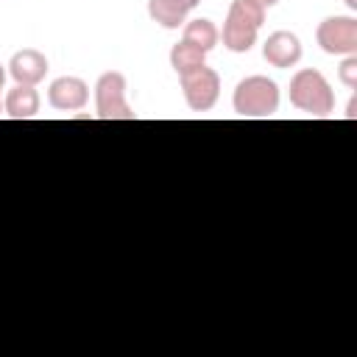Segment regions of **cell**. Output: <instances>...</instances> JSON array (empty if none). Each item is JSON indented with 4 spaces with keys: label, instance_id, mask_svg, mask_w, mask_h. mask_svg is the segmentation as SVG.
Returning a JSON list of instances; mask_svg holds the SVG:
<instances>
[{
    "label": "cell",
    "instance_id": "cell-1",
    "mask_svg": "<svg viewBox=\"0 0 357 357\" xmlns=\"http://www.w3.org/2000/svg\"><path fill=\"white\" fill-rule=\"evenodd\" d=\"M265 6H259L257 0H231L220 39L223 47L231 53H248L257 42V33L265 22Z\"/></svg>",
    "mask_w": 357,
    "mask_h": 357
},
{
    "label": "cell",
    "instance_id": "cell-2",
    "mask_svg": "<svg viewBox=\"0 0 357 357\" xmlns=\"http://www.w3.org/2000/svg\"><path fill=\"white\" fill-rule=\"evenodd\" d=\"M290 103L310 117H329L335 109V92L321 70L304 67L290 78Z\"/></svg>",
    "mask_w": 357,
    "mask_h": 357
},
{
    "label": "cell",
    "instance_id": "cell-3",
    "mask_svg": "<svg viewBox=\"0 0 357 357\" xmlns=\"http://www.w3.org/2000/svg\"><path fill=\"white\" fill-rule=\"evenodd\" d=\"M231 106L245 120H265L279 112V86L268 75H248L237 81Z\"/></svg>",
    "mask_w": 357,
    "mask_h": 357
},
{
    "label": "cell",
    "instance_id": "cell-4",
    "mask_svg": "<svg viewBox=\"0 0 357 357\" xmlns=\"http://www.w3.org/2000/svg\"><path fill=\"white\" fill-rule=\"evenodd\" d=\"M128 81L120 70H106L95 81V117L100 120H134L137 112L131 109L128 98Z\"/></svg>",
    "mask_w": 357,
    "mask_h": 357
},
{
    "label": "cell",
    "instance_id": "cell-5",
    "mask_svg": "<svg viewBox=\"0 0 357 357\" xmlns=\"http://www.w3.org/2000/svg\"><path fill=\"white\" fill-rule=\"evenodd\" d=\"M315 42L329 56H357V20L351 14L326 17L315 28Z\"/></svg>",
    "mask_w": 357,
    "mask_h": 357
},
{
    "label": "cell",
    "instance_id": "cell-6",
    "mask_svg": "<svg viewBox=\"0 0 357 357\" xmlns=\"http://www.w3.org/2000/svg\"><path fill=\"white\" fill-rule=\"evenodd\" d=\"M178 84H181V95H184V100H187V106L192 112L215 109V103L220 98V75H218V70L201 64V67L178 75Z\"/></svg>",
    "mask_w": 357,
    "mask_h": 357
},
{
    "label": "cell",
    "instance_id": "cell-7",
    "mask_svg": "<svg viewBox=\"0 0 357 357\" xmlns=\"http://www.w3.org/2000/svg\"><path fill=\"white\" fill-rule=\"evenodd\" d=\"M89 100V86L78 75H61L47 86V103L56 112H78Z\"/></svg>",
    "mask_w": 357,
    "mask_h": 357
},
{
    "label": "cell",
    "instance_id": "cell-8",
    "mask_svg": "<svg viewBox=\"0 0 357 357\" xmlns=\"http://www.w3.org/2000/svg\"><path fill=\"white\" fill-rule=\"evenodd\" d=\"M301 39L293 31H273L265 42H262V59L276 67V70H287L296 67L301 61Z\"/></svg>",
    "mask_w": 357,
    "mask_h": 357
},
{
    "label": "cell",
    "instance_id": "cell-9",
    "mask_svg": "<svg viewBox=\"0 0 357 357\" xmlns=\"http://www.w3.org/2000/svg\"><path fill=\"white\" fill-rule=\"evenodd\" d=\"M47 56L36 47H22L11 56L8 61V75L14 78V84H22V86H36L45 81L47 75Z\"/></svg>",
    "mask_w": 357,
    "mask_h": 357
},
{
    "label": "cell",
    "instance_id": "cell-10",
    "mask_svg": "<svg viewBox=\"0 0 357 357\" xmlns=\"http://www.w3.org/2000/svg\"><path fill=\"white\" fill-rule=\"evenodd\" d=\"M39 106H42V98H39L36 86L14 84L6 92V98H3V114H8L11 120H31V117H36Z\"/></svg>",
    "mask_w": 357,
    "mask_h": 357
},
{
    "label": "cell",
    "instance_id": "cell-11",
    "mask_svg": "<svg viewBox=\"0 0 357 357\" xmlns=\"http://www.w3.org/2000/svg\"><path fill=\"white\" fill-rule=\"evenodd\" d=\"M190 6L184 0H148V17L162 25L165 31H176L187 22L190 17Z\"/></svg>",
    "mask_w": 357,
    "mask_h": 357
},
{
    "label": "cell",
    "instance_id": "cell-12",
    "mask_svg": "<svg viewBox=\"0 0 357 357\" xmlns=\"http://www.w3.org/2000/svg\"><path fill=\"white\" fill-rule=\"evenodd\" d=\"M181 28H184L181 39H184V42H190V45H195V47H198V50H204V53L215 50V47H218V42H220V31H218V25H215L212 20H206V17L187 20Z\"/></svg>",
    "mask_w": 357,
    "mask_h": 357
},
{
    "label": "cell",
    "instance_id": "cell-13",
    "mask_svg": "<svg viewBox=\"0 0 357 357\" xmlns=\"http://www.w3.org/2000/svg\"><path fill=\"white\" fill-rule=\"evenodd\" d=\"M201 64H206V53L198 50L195 45L181 39V42H176L170 47V67L176 70V75H184V73H190V70H195Z\"/></svg>",
    "mask_w": 357,
    "mask_h": 357
},
{
    "label": "cell",
    "instance_id": "cell-14",
    "mask_svg": "<svg viewBox=\"0 0 357 357\" xmlns=\"http://www.w3.org/2000/svg\"><path fill=\"white\" fill-rule=\"evenodd\" d=\"M337 78L343 86L357 89V56H343V61L337 67Z\"/></svg>",
    "mask_w": 357,
    "mask_h": 357
},
{
    "label": "cell",
    "instance_id": "cell-15",
    "mask_svg": "<svg viewBox=\"0 0 357 357\" xmlns=\"http://www.w3.org/2000/svg\"><path fill=\"white\" fill-rule=\"evenodd\" d=\"M357 117V98L351 95L349 98V106H346V120H354Z\"/></svg>",
    "mask_w": 357,
    "mask_h": 357
},
{
    "label": "cell",
    "instance_id": "cell-16",
    "mask_svg": "<svg viewBox=\"0 0 357 357\" xmlns=\"http://www.w3.org/2000/svg\"><path fill=\"white\" fill-rule=\"evenodd\" d=\"M3 84H6V67L0 64V114H3Z\"/></svg>",
    "mask_w": 357,
    "mask_h": 357
},
{
    "label": "cell",
    "instance_id": "cell-17",
    "mask_svg": "<svg viewBox=\"0 0 357 357\" xmlns=\"http://www.w3.org/2000/svg\"><path fill=\"white\" fill-rule=\"evenodd\" d=\"M343 3H346L349 11H357V0H343Z\"/></svg>",
    "mask_w": 357,
    "mask_h": 357
},
{
    "label": "cell",
    "instance_id": "cell-18",
    "mask_svg": "<svg viewBox=\"0 0 357 357\" xmlns=\"http://www.w3.org/2000/svg\"><path fill=\"white\" fill-rule=\"evenodd\" d=\"M257 3H259V6H265V8H271V6H276L279 0H257Z\"/></svg>",
    "mask_w": 357,
    "mask_h": 357
},
{
    "label": "cell",
    "instance_id": "cell-19",
    "mask_svg": "<svg viewBox=\"0 0 357 357\" xmlns=\"http://www.w3.org/2000/svg\"><path fill=\"white\" fill-rule=\"evenodd\" d=\"M184 3H187V6H190V8H195V6H198V3H201V0H184Z\"/></svg>",
    "mask_w": 357,
    "mask_h": 357
}]
</instances>
